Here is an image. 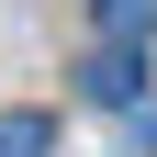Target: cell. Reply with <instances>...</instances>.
I'll return each mask as SVG.
<instances>
[{"instance_id": "cell-1", "label": "cell", "mask_w": 157, "mask_h": 157, "mask_svg": "<svg viewBox=\"0 0 157 157\" xmlns=\"http://www.w3.org/2000/svg\"><path fill=\"white\" fill-rule=\"evenodd\" d=\"M78 90H90V101H112V112H146V56H135L124 34H112V45H90Z\"/></svg>"}, {"instance_id": "cell-2", "label": "cell", "mask_w": 157, "mask_h": 157, "mask_svg": "<svg viewBox=\"0 0 157 157\" xmlns=\"http://www.w3.org/2000/svg\"><path fill=\"white\" fill-rule=\"evenodd\" d=\"M90 23L124 34V45H146V34H157V0H90Z\"/></svg>"}, {"instance_id": "cell-3", "label": "cell", "mask_w": 157, "mask_h": 157, "mask_svg": "<svg viewBox=\"0 0 157 157\" xmlns=\"http://www.w3.org/2000/svg\"><path fill=\"white\" fill-rule=\"evenodd\" d=\"M56 146V112H0V157H45Z\"/></svg>"}]
</instances>
